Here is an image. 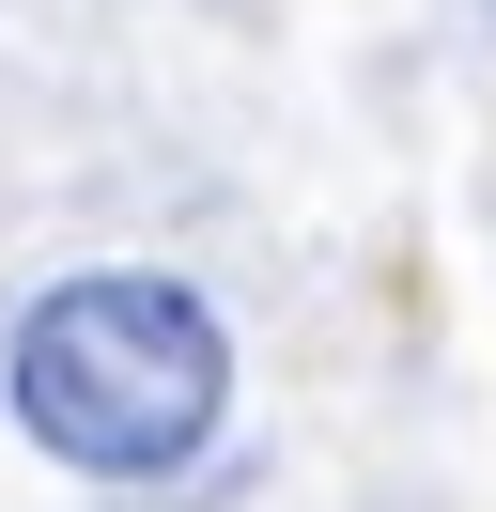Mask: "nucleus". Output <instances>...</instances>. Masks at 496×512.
I'll use <instances>...</instances> for the list:
<instances>
[{
    "label": "nucleus",
    "instance_id": "obj_1",
    "mask_svg": "<svg viewBox=\"0 0 496 512\" xmlns=\"http://www.w3.org/2000/svg\"><path fill=\"white\" fill-rule=\"evenodd\" d=\"M16 435L78 481H171L233 419V326L171 280V264H78L16 311Z\"/></svg>",
    "mask_w": 496,
    "mask_h": 512
}]
</instances>
